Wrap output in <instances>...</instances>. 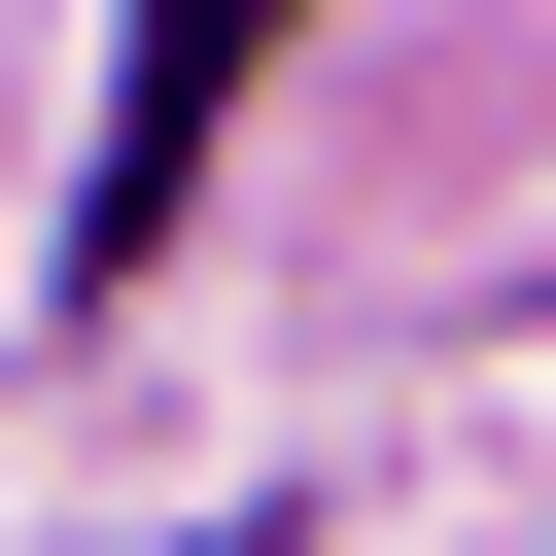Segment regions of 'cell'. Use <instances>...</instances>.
Instances as JSON below:
<instances>
[{
    "label": "cell",
    "instance_id": "6da1fadb",
    "mask_svg": "<svg viewBox=\"0 0 556 556\" xmlns=\"http://www.w3.org/2000/svg\"><path fill=\"white\" fill-rule=\"evenodd\" d=\"M278 35H313V0H174V35H139V104H104V208H70V243H104V278H139V243H174V208H208V104H243V70H278Z\"/></svg>",
    "mask_w": 556,
    "mask_h": 556
}]
</instances>
